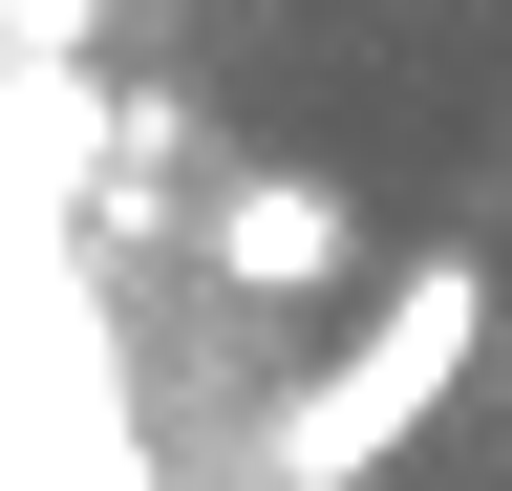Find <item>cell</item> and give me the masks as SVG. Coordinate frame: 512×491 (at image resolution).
Here are the masks:
<instances>
[{"instance_id":"6da1fadb","label":"cell","mask_w":512,"mask_h":491,"mask_svg":"<svg viewBox=\"0 0 512 491\" xmlns=\"http://www.w3.org/2000/svg\"><path fill=\"white\" fill-rule=\"evenodd\" d=\"M470 363H491V278H470V257H406V278H384V321L278 406V491H363L384 449H427Z\"/></svg>"},{"instance_id":"7a4b0ae2","label":"cell","mask_w":512,"mask_h":491,"mask_svg":"<svg viewBox=\"0 0 512 491\" xmlns=\"http://www.w3.org/2000/svg\"><path fill=\"white\" fill-rule=\"evenodd\" d=\"M214 278H235V299H320V278H342V193H320V171H235Z\"/></svg>"}]
</instances>
